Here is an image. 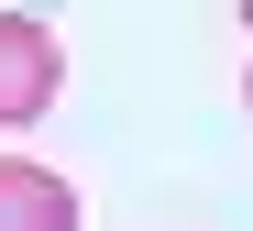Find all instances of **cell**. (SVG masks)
I'll list each match as a JSON object with an SVG mask.
<instances>
[{
	"instance_id": "obj_4",
	"label": "cell",
	"mask_w": 253,
	"mask_h": 231,
	"mask_svg": "<svg viewBox=\"0 0 253 231\" xmlns=\"http://www.w3.org/2000/svg\"><path fill=\"white\" fill-rule=\"evenodd\" d=\"M242 22H253V0H242Z\"/></svg>"
},
{
	"instance_id": "obj_3",
	"label": "cell",
	"mask_w": 253,
	"mask_h": 231,
	"mask_svg": "<svg viewBox=\"0 0 253 231\" xmlns=\"http://www.w3.org/2000/svg\"><path fill=\"white\" fill-rule=\"evenodd\" d=\"M242 110H253V66H242Z\"/></svg>"
},
{
	"instance_id": "obj_1",
	"label": "cell",
	"mask_w": 253,
	"mask_h": 231,
	"mask_svg": "<svg viewBox=\"0 0 253 231\" xmlns=\"http://www.w3.org/2000/svg\"><path fill=\"white\" fill-rule=\"evenodd\" d=\"M55 88H66V44H55V22L0 11V132L44 121V110H55Z\"/></svg>"
},
{
	"instance_id": "obj_2",
	"label": "cell",
	"mask_w": 253,
	"mask_h": 231,
	"mask_svg": "<svg viewBox=\"0 0 253 231\" xmlns=\"http://www.w3.org/2000/svg\"><path fill=\"white\" fill-rule=\"evenodd\" d=\"M0 231H77V187L33 154H0Z\"/></svg>"
}]
</instances>
